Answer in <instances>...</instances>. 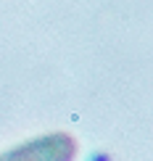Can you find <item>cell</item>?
<instances>
[{
  "label": "cell",
  "instance_id": "1",
  "mask_svg": "<svg viewBox=\"0 0 153 161\" xmlns=\"http://www.w3.org/2000/svg\"><path fill=\"white\" fill-rule=\"evenodd\" d=\"M77 153L79 145L69 132H50L0 153V161H74Z\"/></svg>",
  "mask_w": 153,
  "mask_h": 161
}]
</instances>
